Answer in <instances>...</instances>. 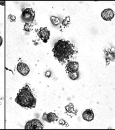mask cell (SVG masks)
Listing matches in <instances>:
<instances>
[{"instance_id": "13", "label": "cell", "mask_w": 115, "mask_h": 130, "mask_svg": "<svg viewBox=\"0 0 115 130\" xmlns=\"http://www.w3.org/2000/svg\"><path fill=\"white\" fill-rule=\"evenodd\" d=\"M33 26L31 23H26L24 27V30L27 32H30L33 30Z\"/></svg>"}, {"instance_id": "19", "label": "cell", "mask_w": 115, "mask_h": 130, "mask_svg": "<svg viewBox=\"0 0 115 130\" xmlns=\"http://www.w3.org/2000/svg\"><path fill=\"white\" fill-rule=\"evenodd\" d=\"M3 38L1 37V36H0V47L1 46L2 44H3Z\"/></svg>"}, {"instance_id": "3", "label": "cell", "mask_w": 115, "mask_h": 130, "mask_svg": "<svg viewBox=\"0 0 115 130\" xmlns=\"http://www.w3.org/2000/svg\"><path fill=\"white\" fill-rule=\"evenodd\" d=\"M21 19L26 23L33 22L35 18V12L31 8H25L22 10Z\"/></svg>"}, {"instance_id": "4", "label": "cell", "mask_w": 115, "mask_h": 130, "mask_svg": "<svg viewBox=\"0 0 115 130\" xmlns=\"http://www.w3.org/2000/svg\"><path fill=\"white\" fill-rule=\"evenodd\" d=\"M43 124L41 121L37 119H33L31 121H29L27 122L26 125H25V129H43Z\"/></svg>"}, {"instance_id": "7", "label": "cell", "mask_w": 115, "mask_h": 130, "mask_svg": "<svg viewBox=\"0 0 115 130\" xmlns=\"http://www.w3.org/2000/svg\"><path fill=\"white\" fill-rule=\"evenodd\" d=\"M17 70L19 73L23 76H27L30 72V68L27 64L23 62H19L17 64Z\"/></svg>"}, {"instance_id": "18", "label": "cell", "mask_w": 115, "mask_h": 130, "mask_svg": "<svg viewBox=\"0 0 115 130\" xmlns=\"http://www.w3.org/2000/svg\"><path fill=\"white\" fill-rule=\"evenodd\" d=\"M59 123H60V124H61V125H64V124H66V122H65V121L64 120H60V122H59Z\"/></svg>"}, {"instance_id": "2", "label": "cell", "mask_w": 115, "mask_h": 130, "mask_svg": "<svg viewBox=\"0 0 115 130\" xmlns=\"http://www.w3.org/2000/svg\"><path fill=\"white\" fill-rule=\"evenodd\" d=\"M15 102L23 108H34L35 107L36 99L28 85H26L20 90L15 99Z\"/></svg>"}, {"instance_id": "5", "label": "cell", "mask_w": 115, "mask_h": 130, "mask_svg": "<svg viewBox=\"0 0 115 130\" xmlns=\"http://www.w3.org/2000/svg\"><path fill=\"white\" fill-rule=\"evenodd\" d=\"M37 34L43 42L47 43L50 39V31L47 27H41L37 32Z\"/></svg>"}, {"instance_id": "11", "label": "cell", "mask_w": 115, "mask_h": 130, "mask_svg": "<svg viewBox=\"0 0 115 130\" xmlns=\"http://www.w3.org/2000/svg\"><path fill=\"white\" fill-rule=\"evenodd\" d=\"M50 20H51L52 24L54 25V26H58L60 24V20L58 17H55V16H51L50 17Z\"/></svg>"}, {"instance_id": "16", "label": "cell", "mask_w": 115, "mask_h": 130, "mask_svg": "<svg viewBox=\"0 0 115 130\" xmlns=\"http://www.w3.org/2000/svg\"><path fill=\"white\" fill-rule=\"evenodd\" d=\"M8 19L10 20L11 21H14L15 20V16H14V15H10L8 16Z\"/></svg>"}, {"instance_id": "9", "label": "cell", "mask_w": 115, "mask_h": 130, "mask_svg": "<svg viewBox=\"0 0 115 130\" xmlns=\"http://www.w3.org/2000/svg\"><path fill=\"white\" fill-rule=\"evenodd\" d=\"M43 117L44 120L48 122H53L58 120V117L54 112H50L48 113H44Z\"/></svg>"}, {"instance_id": "14", "label": "cell", "mask_w": 115, "mask_h": 130, "mask_svg": "<svg viewBox=\"0 0 115 130\" xmlns=\"http://www.w3.org/2000/svg\"><path fill=\"white\" fill-rule=\"evenodd\" d=\"M69 77L70 78L72 79V80H77V79L79 77V73L78 71L76 72H74V73H70Z\"/></svg>"}, {"instance_id": "12", "label": "cell", "mask_w": 115, "mask_h": 130, "mask_svg": "<svg viewBox=\"0 0 115 130\" xmlns=\"http://www.w3.org/2000/svg\"><path fill=\"white\" fill-rule=\"evenodd\" d=\"M65 109L66 111L68 112H69V113L71 112V113H75L74 109V107H73V105L72 104H71V103L68 105L67 106H66Z\"/></svg>"}, {"instance_id": "6", "label": "cell", "mask_w": 115, "mask_h": 130, "mask_svg": "<svg viewBox=\"0 0 115 130\" xmlns=\"http://www.w3.org/2000/svg\"><path fill=\"white\" fill-rule=\"evenodd\" d=\"M79 63L76 61H70L66 63V72L68 73H74L78 71L79 69Z\"/></svg>"}, {"instance_id": "1", "label": "cell", "mask_w": 115, "mask_h": 130, "mask_svg": "<svg viewBox=\"0 0 115 130\" xmlns=\"http://www.w3.org/2000/svg\"><path fill=\"white\" fill-rule=\"evenodd\" d=\"M53 52L54 56L60 63L65 64L76 56L77 49L76 46L71 41L61 39L55 43Z\"/></svg>"}, {"instance_id": "15", "label": "cell", "mask_w": 115, "mask_h": 130, "mask_svg": "<svg viewBox=\"0 0 115 130\" xmlns=\"http://www.w3.org/2000/svg\"><path fill=\"white\" fill-rule=\"evenodd\" d=\"M70 24V18L69 16H67L65 18V19L63 21L62 24L64 26L67 27L69 26V24Z\"/></svg>"}, {"instance_id": "17", "label": "cell", "mask_w": 115, "mask_h": 130, "mask_svg": "<svg viewBox=\"0 0 115 130\" xmlns=\"http://www.w3.org/2000/svg\"><path fill=\"white\" fill-rule=\"evenodd\" d=\"M45 75H46V77H50V76H51V72H50V71H47L46 73H45Z\"/></svg>"}, {"instance_id": "10", "label": "cell", "mask_w": 115, "mask_h": 130, "mask_svg": "<svg viewBox=\"0 0 115 130\" xmlns=\"http://www.w3.org/2000/svg\"><path fill=\"white\" fill-rule=\"evenodd\" d=\"M82 116L84 120L90 122L93 120L94 117V112H93L92 110L90 109H87L83 112Z\"/></svg>"}, {"instance_id": "8", "label": "cell", "mask_w": 115, "mask_h": 130, "mask_svg": "<svg viewBox=\"0 0 115 130\" xmlns=\"http://www.w3.org/2000/svg\"><path fill=\"white\" fill-rule=\"evenodd\" d=\"M102 19L106 21H110L114 17V11L111 8H106L102 12Z\"/></svg>"}]
</instances>
